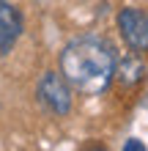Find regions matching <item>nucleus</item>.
Instances as JSON below:
<instances>
[{"instance_id": "nucleus-6", "label": "nucleus", "mask_w": 148, "mask_h": 151, "mask_svg": "<svg viewBox=\"0 0 148 151\" xmlns=\"http://www.w3.org/2000/svg\"><path fill=\"white\" fill-rule=\"evenodd\" d=\"M124 151H148L143 146V140H137V137H129L126 143H124Z\"/></svg>"}, {"instance_id": "nucleus-5", "label": "nucleus", "mask_w": 148, "mask_h": 151, "mask_svg": "<svg viewBox=\"0 0 148 151\" xmlns=\"http://www.w3.org/2000/svg\"><path fill=\"white\" fill-rule=\"evenodd\" d=\"M143 77H145V63L137 55H126L121 63H115V80H118L121 85L132 88V85L140 83Z\"/></svg>"}, {"instance_id": "nucleus-4", "label": "nucleus", "mask_w": 148, "mask_h": 151, "mask_svg": "<svg viewBox=\"0 0 148 151\" xmlns=\"http://www.w3.org/2000/svg\"><path fill=\"white\" fill-rule=\"evenodd\" d=\"M22 36V14L11 0H0V55H8Z\"/></svg>"}, {"instance_id": "nucleus-2", "label": "nucleus", "mask_w": 148, "mask_h": 151, "mask_svg": "<svg viewBox=\"0 0 148 151\" xmlns=\"http://www.w3.org/2000/svg\"><path fill=\"white\" fill-rule=\"evenodd\" d=\"M39 102L52 115H69L71 113V85L60 72H44L36 85Z\"/></svg>"}, {"instance_id": "nucleus-7", "label": "nucleus", "mask_w": 148, "mask_h": 151, "mask_svg": "<svg viewBox=\"0 0 148 151\" xmlns=\"http://www.w3.org/2000/svg\"><path fill=\"white\" fill-rule=\"evenodd\" d=\"M85 151H107L104 146H91V148H85Z\"/></svg>"}, {"instance_id": "nucleus-1", "label": "nucleus", "mask_w": 148, "mask_h": 151, "mask_svg": "<svg viewBox=\"0 0 148 151\" xmlns=\"http://www.w3.org/2000/svg\"><path fill=\"white\" fill-rule=\"evenodd\" d=\"M60 74L69 80V85L77 91L96 96L110 88L115 80V52L99 36H80L71 39L60 50Z\"/></svg>"}, {"instance_id": "nucleus-3", "label": "nucleus", "mask_w": 148, "mask_h": 151, "mask_svg": "<svg viewBox=\"0 0 148 151\" xmlns=\"http://www.w3.org/2000/svg\"><path fill=\"white\" fill-rule=\"evenodd\" d=\"M118 30L126 47L134 52L148 50V14L140 8H121L118 11Z\"/></svg>"}]
</instances>
